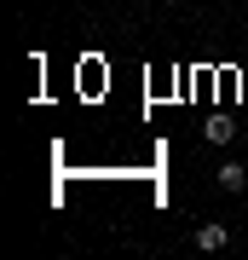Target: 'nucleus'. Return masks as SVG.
Returning a JSON list of instances; mask_svg holds the SVG:
<instances>
[{
  "label": "nucleus",
  "mask_w": 248,
  "mask_h": 260,
  "mask_svg": "<svg viewBox=\"0 0 248 260\" xmlns=\"http://www.w3.org/2000/svg\"><path fill=\"white\" fill-rule=\"evenodd\" d=\"M231 133H237V127H231V116H208V127H202V139H208V145H225Z\"/></svg>",
  "instance_id": "1"
},
{
  "label": "nucleus",
  "mask_w": 248,
  "mask_h": 260,
  "mask_svg": "<svg viewBox=\"0 0 248 260\" xmlns=\"http://www.w3.org/2000/svg\"><path fill=\"white\" fill-rule=\"evenodd\" d=\"M225 243H231L225 225H202V232H196V249H225Z\"/></svg>",
  "instance_id": "2"
},
{
  "label": "nucleus",
  "mask_w": 248,
  "mask_h": 260,
  "mask_svg": "<svg viewBox=\"0 0 248 260\" xmlns=\"http://www.w3.org/2000/svg\"><path fill=\"white\" fill-rule=\"evenodd\" d=\"M220 185H225V191H242V185H248V168H242V162L220 168Z\"/></svg>",
  "instance_id": "3"
}]
</instances>
